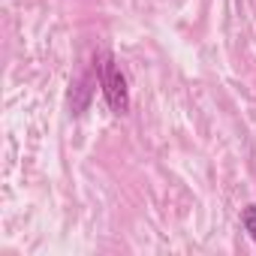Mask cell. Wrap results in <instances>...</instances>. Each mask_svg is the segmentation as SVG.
<instances>
[{
    "mask_svg": "<svg viewBox=\"0 0 256 256\" xmlns=\"http://www.w3.org/2000/svg\"><path fill=\"white\" fill-rule=\"evenodd\" d=\"M94 64H96V76H100L106 102L112 106L114 114H126V108H130V88H126V78H124L120 66L114 64V58L108 52H100L94 58Z\"/></svg>",
    "mask_w": 256,
    "mask_h": 256,
    "instance_id": "cell-1",
    "label": "cell"
},
{
    "mask_svg": "<svg viewBox=\"0 0 256 256\" xmlns=\"http://www.w3.org/2000/svg\"><path fill=\"white\" fill-rule=\"evenodd\" d=\"M241 223H244L247 235L256 241V205H247V208H244V214H241Z\"/></svg>",
    "mask_w": 256,
    "mask_h": 256,
    "instance_id": "cell-2",
    "label": "cell"
}]
</instances>
